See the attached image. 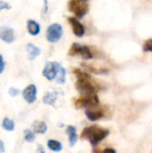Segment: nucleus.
<instances>
[{
    "label": "nucleus",
    "instance_id": "26",
    "mask_svg": "<svg viewBox=\"0 0 152 153\" xmlns=\"http://www.w3.org/2000/svg\"><path fill=\"white\" fill-rule=\"evenodd\" d=\"M4 67H5V64L4 62V58H3V56L0 54V74H2L4 70Z\"/></svg>",
    "mask_w": 152,
    "mask_h": 153
},
{
    "label": "nucleus",
    "instance_id": "22",
    "mask_svg": "<svg viewBox=\"0 0 152 153\" xmlns=\"http://www.w3.org/2000/svg\"><path fill=\"white\" fill-rule=\"evenodd\" d=\"M23 134H24V140L28 143H32L35 140V134L30 129H25L23 131Z\"/></svg>",
    "mask_w": 152,
    "mask_h": 153
},
{
    "label": "nucleus",
    "instance_id": "6",
    "mask_svg": "<svg viewBox=\"0 0 152 153\" xmlns=\"http://www.w3.org/2000/svg\"><path fill=\"white\" fill-rule=\"evenodd\" d=\"M59 66L60 65L57 62H47L42 72L43 76L48 81H53L56 78Z\"/></svg>",
    "mask_w": 152,
    "mask_h": 153
},
{
    "label": "nucleus",
    "instance_id": "18",
    "mask_svg": "<svg viewBox=\"0 0 152 153\" xmlns=\"http://www.w3.org/2000/svg\"><path fill=\"white\" fill-rule=\"evenodd\" d=\"M47 147L51 151L56 152H59L63 149V146H62L61 143H59L58 141H56V140H48V142H47Z\"/></svg>",
    "mask_w": 152,
    "mask_h": 153
},
{
    "label": "nucleus",
    "instance_id": "7",
    "mask_svg": "<svg viewBox=\"0 0 152 153\" xmlns=\"http://www.w3.org/2000/svg\"><path fill=\"white\" fill-rule=\"evenodd\" d=\"M22 97L26 102L29 104H32L37 100V88L34 84L28 85L22 91Z\"/></svg>",
    "mask_w": 152,
    "mask_h": 153
},
{
    "label": "nucleus",
    "instance_id": "15",
    "mask_svg": "<svg viewBox=\"0 0 152 153\" xmlns=\"http://www.w3.org/2000/svg\"><path fill=\"white\" fill-rule=\"evenodd\" d=\"M82 66L87 71V72H90V73H93L95 74H106L108 73V70L107 69H98L96 67H93L92 65H86V64H82Z\"/></svg>",
    "mask_w": 152,
    "mask_h": 153
},
{
    "label": "nucleus",
    "instance_id": "8",
    "mask_svg": "<svg viewBox=\"0 0 152 153\" xmlns=\"http://www.w3.org/2000/svg\"><path fill=\"white\" fill-rule=\"evenodd\" d=\"M85 115L90 121H97L105 117V111L102 108H100L99 106H98L86 108Z\"/></svg>",
    "mask_w": 152,
    "mask_h": 153
},
{
    "label": "nucleus",
    "instance_id": "25",
    "mask_svg": "<svg viewBox=\"0 0 152 153\" xmlns=\"http://www.w3.org/2000/svg\"><path fill=\"white\" fill-rule=\"evenodd\" d=\"M10 8H11V6L8 3L0 0V11H2L4 9H10Z\"/></svg>",
    "mask_w": 152,
    "mask_h": 153
},
{
    "label": "nucleus",
    "instance_id": "5",
    "mask_svg": "<svg viewBox=\"0 0 152 153\" xmlns=\"http://www.w3.org/2000/svg\"><path fill=\"white\" fill-rule=\"evenodd\" d=\"M63 36V27L59 23H52L46 31V38L48 42L56 43Z\"/></svg>",
    "mask_w": 152,
    "mask_h": 153
},
{
    "label": "nucleus",
    "instance_id": "27",
    "mask_svg": "<svg viewBox=\"0 0 152 153\" xmlns=\"http://www.w3.org/2000/svg\"><path fill=\"white\" fill-rule=\"evenodd\" d=\"M99 153H116V151H115L114 149H112V148H106V149H104L102 152H100Z\"/></svg>",
    "mask_w": 152,
    "mask_h": 153
},
{
    "label": "nucleus",
    "instance_id": "30",
    "mask_svg": "<svg viewBox=\"0 0 152 153\" xmlns=\"http://www.w3.org/2000/svg\"><path fill=\"white\" fill-rule=\"evenodd\" d=\"M82 1H84V2H87L88 0H82Z\"/></svg>",
    "mask_w": 152,
    "mask_h": 153
},
{
    "label": "nucleus",
    "instance_id": "11",
    "mask_svg": "<svg viewBox=\"0 0 152 153\" xmlns=\"http://www.w3.org/2000/svg\"><path fill=\"white\" fill-rule=\"evenodd\" d=\"M27 30L28 32L32 36H37L40 32L39 24L34 20H28L27 22Z\"/></svg>",
    "mask_w": 152,
    "mask_h": 153
},
{
    "label": "nucleus",
    "instance_id": "13",
    "mask_svg": "<svg viewBox=\"0 0 152 153\" xmlns=\"http://www.w3.org/2000/svg\"><path fill=\"white\" fill-rule=\"evenodd\" d=\"M33 132L39 134H44L47 130V126L43 121H35L32 124Z\"/></svg>",
    "mask_w": 152,
    "mask_h": 153
},
{
    "label": "nucleus",
    "instance_id": "3",
    "mask_svg": "<svg viewBox=\"0 0 152 153\" xmlns=\"http://www.w3.org/2000/svg\"><path fill=\"white\" fill-rule=\"evenodd\" d=\"M68 10L75 14L77 19H82L87 14L89 5L86 2L82 0H70L68 2Z\"/></svg>",
    "mask_w": 152,
    "mask_h": 153
},
{
    "label": "nucleus",
    "instance_id": "20",
    "mask_svg": "<svg viewBox=\"0 0 152 153\" xmlns=\"http://www.w3.org/2000/svg\"><path fill=\"white\" fill-rule=\"evenodd\" d=\"M65 69L60 65L59 66V70H58V73H57V75H56V82L59 83V84H63L65 82Z\"/></svg>",
    "mask_w": 152,
    "mask_h": 153
},
{
    "label": "nucleus",
    "instance_id": "28",
    "mask_svg": "<svg viewBox=\"0 0 152 153\" xmlns=\"http://www.w3.org/2000/svg\"><path fill=\"white\" fill-rule=\"evenodd\" d=\"M35 153H45V150H44V148L41 145H39Z\"/></svg>",
    "mask_w": 152,
    "mask_h": 153
},
{
    "label": "nucleus",
    "instance_id": "23",
    "mask_svg": "<svg viewBox=\"0 0 152 153\" xmlns=\"http://www.w3.org/2000/svg\"><path fill=\"white\" fill-rule=\"evenodd\" d=\"M142 49L144 52H152V39H149L144 42Z\"/></svg>",
    "mask_w": 152,
    "mask_h": 153
},
{
    "label": "nucleus",
    "instance_id": "4",
    "mask_svg": "<svg viewBox=\"0 0 152 153\" xmlns=\"http://www.w3.org/2000/svg\"><path fill=\"white\" fill-rule=\"evenodd\" d=\"M74 105L77 108H90L99 106V100L97 93L81 96L74 101Z\"/></svg>",
    "mask_w": 152,
    "mask_h": 153
},
{
    "label": "nucleus",
    "instance_id": "24",
    "mask_svg": "<svg viewBox=\"0 0 152 153\" xmlns=\"http://www.w3.org/2000/svg\"><path fill=\"white\" fill-rule=\"evenodd\" d=\"M8 92H9V95H10V96H12V97H16V96L19 94L20 91H19L18 89H16V88H14V87H12V88L9 89Z\"/></svg>",
    "mask_w": 152,
    "mask_h": 153
},
{
    "label": "nucleus",
    "instance_id": "21",
    "mask_svg": "<svg viewBox=\"0 0 152 153\" xmlns=\"http://www.w3.org/2000/svg\"><path fill=\"white\" fill-rule=\"evenodd\" d=\"M81 48H82V45L78 44V43H73V45L71 46L70 49H69V52H68V55L71 56H79L80 54V51H81Z\"/></svg>",
    "mask_w": 152,
    "mask_h": 153
},
{
    "label": "nucleus",
    "instance_id": "17",
    "mask_svg": "<svg viewBox=\"0 0 152 153\" xmlns=\"http://www.w3.org/2000/svg\"><path fill=\"white\" fill-rule=\"evenodd\" d=\"M79 56H81L82 58H83V59H91V58H93V54H92L90 48L88 46H82Z\"/></svg>",
    "mask_w": 152,
    "mask_h": 153
},
{
    "label": "nucleus",
    "instance_id": "2",
    "mask_svg": "<svg viewBox=\"0 0 152 153\" xmlns=\"http://www.w3.org/2000/svg\"><path fill=\"white\" fill-rule=\"evenodd\" d=\"M75 87H76V90L81 94V96L97 93V91H99L98 85H96L95 83L91 82V76L77 79Z\"/></svg>",
    "mask_w": 152,
    "mask_h": 153
},
{
    "label": "nucleus",
    "instance_id": "1",
    "mask_svg": "<svg viewBox=\"0 0 152 153\" xmlns=\"http://www.w3.org/2000/svg\"><path fill=\"white\" fill-rule=\"evenodd\" d=\"M108 134H109L108 130L101 128L98 126H90L84 128L81 137L82 139H87L93 147H96Z\"/></svg>",
    "mask_w": 152,
    "mask_h": 153
},
{
    "label": "nucleus",
    "instance_id": "9",
    "mask_svg": "<svg viewBox=\"0 0 152 153\" xmlns=\"http://www.w3.org/2000/svg\"><path fill=\"white\" fill-rule=\"evenodd\" d=\"M68 22L72 27L73 32L76 37H82L85 33L84 26L79 22V20L76 17H68Z\"/></svg>",
    "mask_w": 152,
    "mask_h": 153
},
{
    "label": "nucleus",
    "instance_id": "12",
    "mask_svg": "<svg viewBox=\"0 0 152 153\" xmlns=\"http://www.w3.org/2000/svg\"><path fill=\"white\" fill-rule=\"evenodd\" d=\"M66 134L69 136V144L71 147H73L75 143H77V133H76V128L73 126H68L66 127Z\"/></svg>",
    "mask_w": 152,
    "mask_h": 153
},
{
    "label": "nucleus",
    "instance_id": "16",
    "mask_svg": "<svg viewBox=\"0 0 152 153\" xmlns=\"http://www.w3.org/2000/svg\"><path fill=\"white\" fill-rule=\"evenodd\" d=\"M57 100L56 92H47L43 97V102L47 105H54Z\"/></svg>",
    "mask_w": 152,
    "mask_h": 153
},
{
    "label": "nucleus",
    "instance_id": "19",
    "mask_svg": "<svg viewBox=\"0 0 152 153\" xmlns=\"http://www.w3.org/2000/svg\"><path fill=\"white\" fill-rule=\"evenodd\" d=\"M2 127L4 130L8 131V132L13 131L14 130V127H15L13 120L10 119L9 117H4V120H3V122H2Z\"/></svg>",
    "mask_w": 152,
    "mask_h": 153
},
{
    "label": "nucleus",
    "instance_id": "14",
    "mask_svg": "<svg viewBox=\"0 0 152 153\" xmlns=\"http://www.w3.org/2000/svg\"><path fill=\"white\" fill-rule=\"evenodd\" d=\"M26 49H27V53L29 55V58L30 60L34 59L36 56H38L40 54V49L38 47H36L35 45L31 44V43H29L27 45Z\"/></svg>",
    "mask_w": 152,
    "mask_h": 153
},
{
    "label": "nucleus",
    "instance_id": "10",
    "mask_svg": "<svg viewBox=\"0 0 152 153\" xmlns=\"http://www.w3.org/2000/svg\"><path fill=\"white\" fill-rule=\"evenodd\" d=\"M14 30L10 27H0V39L5 43H12L14 40Z\"/></svg>",
    "mask_w": 152,
    "mask_h": 153
},
{
    "label": "nucleus",
    "instance_id": "29",
    "mask_svg": "<svg viewBox=\"0 0 152 153\" xmlns=\"http://www.w3.org/2000/svg\"><path fill=\"white\" fill-rule=\"evenodd\" d=\"M5 148H4V143L0 140V153H4Z\"/></svg>",
    "mask_w": 152,
    "mask_h": 153
}]
</instances>
